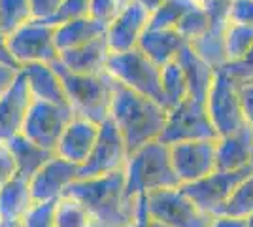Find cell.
<instances>
[{
    "instance_id": "cell-20",
    "label": "cell",
    "mask_w": 253,
    "mask_h": 227,
    "mask_svg": "<svg viewBox=\"0 0 253 227\" xmlns=\"http://www.w3.org/2000/svg\"><path fill=\"white\" fill-rule=\"evenodd\" d=\"M34 205L29 178L15 174L0 185V222L6 227H19Z\"/></svg>"
},
{
    "instance_id": "cell-19",
    "label": "cell",
    "mask_w": 253,
    "mask_h": 227,
    "mask_svg": "<svg viewBox=\"0 0 253 227\" xmlns=\"http://www.w3.org/2000/svg\"><path fill=\"white\" fill-rule=\"evenodd\" d=\"M110 55L112 51L108 47L106 36H100L93 42L61 51L57 63L76 74H100V72H106Z\"/></svg>"
},
{
    "instance_id": "cell-4",
    "label": "cell",
    "mask_w": 253,
    "mask_h": 227,
    "mask_svg": "<svg viewBox=\"0 0 253 227\" xmlns=\"http://www.w3.org/2000/svg\"><path fill=\"white\" fill-rule=\"evenodd\" d=\"M55 65L61 72L66 100L74 116L91 119L98 125L108 121L112 112L114 93H116V80L108 72L76 74L63 68L57 61Z\"/></svg>"
},
{
    "instance_id": "cell-7",
    "label": "cell",
    "mask_w": 253,
    "mask_h": 227,
    "mask_svg": "<svg viewBox=\"0 0 253 227\" xmlns=\"http://www.w3.org/2000/svg\"><path fill=\"white\" fill-rule=\"evenodd\" d=\"M8 49L15 65L27 66L34 63L59 61V47L55 42V25L49 21L31 19L8 36Z\"/></svg>"
},
{
    "instance_id": "cell-34",
    "label": "cell",
    "mask_w": 253,
    "mask_h": 227,
    "mask_svg": "<svg viewBox=\"0 0 253 227\" xmlns=\"http://www.w3.org/2000/svg\"><path fill=\"white\" fill-rule=\"evenodd\" d=\"M125 4L126 0H91L87 8V15L108 29V25H112L114 19L121 13V10L125 8Z\"/></svg>"
},
{
    "instance_id": "cell-8",
    "label": "cell",
    "mask_w": 253,
    "mask_h": 227,
    "mask_svg": "<svg viewBox=\"0 0 253 227\" xmlns=\"http://www.w3.org/2000/svg\"><path fill=\"white\" fill-rule=\"evenodd\" d=\"M191 140H217V133L211 125L206 102L187 97L179 104L169 108L161 142L172 146Z\"/></svg>"
},
{
    "instance_id": "cell-3",
    "label": "cell",
    "mask_w": 253,
    "mask_h": 227,
    "mask_svg": "<svg viewBox=\"0 0 253 227\" xmlns=\"http://www.w3.org/2000/svg\"><path fill=\"white\" fill-rule=\"evenodd\" d=\"M123 174L126 193L134 199L179 187V180L170 159V146L161 140L149 142L130 151Z\"/></svg>"
},
{
    "instance_id": "cell-50",
    "label": "cell",
    "mask_w": 253,
    "mask_h": 227,
    "mask_svg": "<svg viewBox=\"0 0 253 227\" xmlns=\"http://www.w3.org/2000/svg\"><path fill=\"white\" fill-rule=\"evenodd\" d=\"M252 167H253V155H252Z\"/></svg>"
},
{
    "instance_id": "cell-22",
    "label": "cell",
    "mask_w": 253,
    "mask_h": 227,
    "mask_svg": "<svg viewBox=\"0 0 253 227\" xmlns=\"http://www.w3.org/2000/svg\"><path fill=\"white\" fill-rule=\"evenodd\" d=\"M189 45L183 40V36L176 29H153L148 27L142 40L138 44V49L151 59L155 65L165 66L176 61L181 49Z\"/></svg>"
},
{
    "instance_id": "cell-23",
    "label": "cell",
    "mask_w": 253,
    "mask_h": 227,
    "mask_svg": "<svg viewBox=\"0 0 253 227\" xmlns=\"http://www.w3.org/2000/svg\"><path fill=\"white\" fill-rule=\"evenodd\" d=\"M176 61L179 63L183 74H185L187 87H189V97L206 102V97L210 93V87L213 84V78H215V68H211L204 59H201L191 45H185L181 49V53L178 55Z\"/></svg>"
},
{
    "instance_id": "cell-11",
    "label": "cell",
    "mask_w": 253,
    "mask_h": 227,
    "mask_svg": "<svg viewBox=\"0 0 253 227\" xmlns=\"http://www.w3.org/2000/svg\"><path fill=\"white\" fill-rule=\"evenodd\" d=\"M72 118H74V112L66 104L32 100V106L27 114L21 135L55 153L59 138L66 129V125L72 121Z\"/></svg>"
},
{
    "instance_id": "cell-9",
    "label": "cell",
    "mask_w": 253,
    "mask_h": 227,
    "mask_svg": "<svg viewBox=\"0 0 253 227\" xmlns=\"http://www.w3.org/2000/svg\"><path fill=\"white\" fill-rule=\"evenodd\" d=\"M144 203L149 218L169 227H211L213 222L183 193L181 185L146 195Z\"/></svg>"
},
{
    "instance_id": "cell-24",
    "label": "cell",
    "mask_w": 253,
    "mask_h": 227,
    "mask_svg": "<svg viewBox=\"0 0 253 227\" xmlns=\"http://www.w3.org/2000/svg\"><path fill=\"white\" fill-rule=\"evenodd\" d=\"M100 36H106V27L91 19L89 15L66 19L55 25V42L59 47V53L93 42Z\"/></svg>"
},
{
    "instance_id": "cell-44",
    "label": "cell",
    "mask_w": 253,
    "mask_h": 227,
    "mask_svg": "<svg viewBox=\"0 0 253 227\" xmlns=\"http://www.w3.org/2000/svg\"><path fill=\"white\" fill-rule=\"evenodd\" d=\"M0 61L2 63H8L11 66H17L15 65V61H13V57H11L10 49H8V36L0 31ZM19 68V66H17Z\"/></svg>"
},
{
    "instance_id": "cell-16",
    "label": "cell",
    "mask_w": 253,
    "mask_h": 227,
    "mask_svg": "<svg viewBox=\"0 0 253 227\" xmlns=\"http://www.w3.org/2000/svg\"><path fill=\"white\" fill-rule=\"evenodd\" d=\"M32 106L29 87L21 72L6 91L0 93V142H10L13 136L21 135L27 114Z\"/></svg>"
},
{
    "instance_id": "cell-30",
    "label": "cell",
    "mask_w": 253,
    "mask_h": 227,
    "mask_svg": "<svg viewBox=\"0 0 253 227\" xmlns=\"http://www.w3.org/2000/svg\"><path fill=\"white\" fill-rule=\"evenodd\" d=\"M253 214V171L232 191L219 216L248 220Z\"/></svg>"
},
{
    "instance_id": "cell-13",
    "label": "cell",
    "mask_w": 253,
    "mask_h": 227,
    "mask_svg": "<svg viewBox=\"0 0 253 227\" xmlns=\"http://www.w3.org/2000/svg\"><path fill=\"white\" fill-rule=\"evenodd\" d=\"M215 142L217 140H191L170 146V159L179 185L193 184L217 171Z\"/></svg>"
},
{
    "instance_id": "cell-15",
    "label": "cell",
    "mask_w": 253,
    "mask_h": 227,
    "mask_svg": "<svg viewBox=\"0 0 253 227\" xmlns=\"http://www.w3.org/2000/svg\"><path fill=\"white\" fill-rule=\"evenodd\" d=\"M80 178V167L53 155L29 180L34 203H57Z\"/></svg>"
},
{
    "instance_id": "cell-14",
    "label": "cell",
    "mask_w": 253,
    "mask_h": 227,
    "mask_svg": "<svg viewBox=\"0 0 253 227\" xmlns=\"http://www.w3.org/2000/svg\"><path fill=\"white\" fill-rule=\"evenodd\" d=\"M149 17L151 13L138 0L126 2L121 13L106 29V42L110 51L123 53V51L136 49L144 33L148 31Z\"/></svg>"
},
{
    "instance_id": "cell-35",
    "label": "cell",
    "mask_w": 253,
    "mask_h": 227,
    "mask_svg": "<svg viewBox=\"0 0 253 227\" xmlns=\"http://www.w3.org/2000/svg\"><path fill=\"white\" fill-rule=\"evenodd\" d=\"M19 227H55V203H34Z\"/></svg>"
},
{
    "instance_id": "cell-6",
    "label": "cell",
    "mask_w": 253,
    "mask_h": 227,
    "mask_svg": "<svg viewBox=\"0 0 253 227\" xmlns=\"http://www.w3.org/2000/svg\"><path fill=\"white\" fill-rule=\"evenodd\" d=\"M206 110L217 138L234 135L248 127L240 102V82L234 80L225 68L215 70L213 84L206 97Z\"/></svg>"
},
{
    "instance_id": "cell-43",
    "label": "cell",
    "mask_w": 253,
    "mask_h": 227,
    "mask_svg": "<svg viewBox=\"0 0 253 227\" xmlns=\"http://www.w3.org/2000/svg\"><path fill=\"white\" fill-rule=\"evenodd\" d=\"M211 227H246V220H238V218H229V216H217V218H213Z\"/></svg>"
},
{
    "instance_id": "cell-51",
    "label": "cell",
    "mask_w": 253,
    "mask_h": 227,
    "mask_svg": "<svg viewBox=\"0 0 253 227\" xmlns=\"http://www.w3.org/2000/svg\"><path fill=\"white\" fill-rule=\"evenodd\" d=\"M126 2H130V0H126Z\"/></svg>"
},
{
    "instance_id": "cell-31",
    "label": "cell",
    "mask_w": 253,
    "mask_h": 227,
    "mask_svg": "<svg viewBox=\"0 0 253 227\" xmlns=\"http://www.w3.org/2000/svg\"><path fill=\"white\" fill-rule=\"evenodd\" d=\"M93 218L78 199L64 195L55 203V227H89Z\"/></svg>"
},
{
    "instance_id": "cell-48",
    "label": "cell",
    "mask_w": 253,
    "mask_h": 227,
    "mask_svg": "<svg viewBox=\"0 0 253 227\" xmlns=\"http://www.w3.org/2000/svg\"><path fill=\"white\" fill-rule=\"evenodd\" d=\"M89 227H106V226H102V224H98V222H95V220H93V222H91V226Z\"/></svg>"
},
{
    "instance_id": "cell-29",
    "label": "cell",
    "mask_w": 253,
    "mask_h": 227,
    "mask_svg": "<svg viewBox=\"0 0 253 227\" xmlns=\"http://www.w3.org/2000/svg\"><path fill=\"white\" fill-rule=\"evenodd\" d=\"M253 47V27L244 23L229 21L225 29V53L227 63H236Z\"/></svg>"
},
{
    "instance_id": "cell-5",
    "label": "cell",
    "mask_w": 253,
    "mask_h": 227,
    "mask_svg": "<svg viewBox=\"0 0 253 227\" xmlns=\"http://www.w3.org/2000/svg\"><path fill=\"white\" fill-rule=\"evenodd\" d=\"M106 72L112 76L119 86L163 104L161 66L148 59L138 47L130 49V51H123V53L110 55Z\"/></svg>"
},
{
    "instance_id": "cell-33",
    "label": "cell",
    "mask_w": 253,
    "mask_h": 227,
    "mask_svg": "<svg viewBox=\"0 0 253 227\" xmlns=\"http://www.w3.org/2000/svg\"><path fill=\"white\" fill-rule=\"evenodd\" d=\"M208 27H210V15H208V11H206V8L202 6V2H201L199 6H195V8L179 21V25L176 27V31L183 36L185 42L193 44L195 40H199L202 34L208 31Z\"/></svg>"
},
{
    "instance_id": "cell-1",
    "label": "cell",
    "mask_w": 253,
    "mask_h": 227,
    "mask_svg": "<svg viewBox=\"0 0 253 227\" xmlns=\"http://www.w3.org/2000/svg\"><path fill=\"white\" fill-rule=\"evenodd\" d=\"M66 195L78 199L91 218L106 227H125L136 218L138 199L126 193L123 171L96 178H78Z\"/></svg>"
},
{
    "instance_id": "cell-47",
    "label": "cell",
    "mask_w": 253,
    "mask_h": 227,
    "mask_svg": "<svg viewBox=\"0 0 253 227\" xmlns=\"http://www.w3.org/2000/svg\"><path fill=\"white\" fill-rule=\"evenodd\" d=\"M246 227H253V214L248 220H246Z\"/></svg>"
},
{
    "instance_id": "cell-12",
    "label": "cell",
    "mask_w": 253,
    "mask_h": 227,
    "mask_svg": "<svg viewBox=\"0 0 253 227\" xmlns=\"http://www.w3.org/2000/svg\"><path fill=\"white\" fill-rule=\"evenodd\" d=\"M130 150L123 140L121 133L108 119L100 125L98 138L89 159L80 167V178H96L125 171Z\"/></svg>"
},
{
    "instance_id": "cell-2",
    "label": "cell",
    "mask_w": 253,
    "mask_h": 227,
    "mask_svg": "<svg viewBox=\"0 0 253 227\" xmlns=\"http://www.w3.org/2000/svg\"><path fill=\"white\" fill-rule=\"evenodd\" d=\"M167 114L169 110L161 102L138 95L116 82L110 121L121 133L130 151L149 142L161 140L167 123Z\"/></svg>"
},
{
    "instance_id": "cell-40",
    "label": "cell",
    "mask_w": 253,
    "mask_h": 227,
    "mask_svg": "<svg viewBox=\"0 0 253 227\" xmlns=\"http://www.w3.org/2000/svg\"><path fill=\"white\" fill-rule=\"evenodd\" d=\"M231 21L253 27V0H234L231 6Z\"/></svg>"
},
{
    "instance_id": "cell-39",
    "label": "cell",
    "mask_w": 253,
    "mask_h": 227,
    "mask_svg": "<svg viewBox=\"0 0 253 227\" xmlns=\"http://www.w3.org/2000/svg\"><path fill=\"white\" fill-rule=\"evenodd\" d=\"M240 102L246 125L253 131V80L240 84Z\"/></svg>"
},
{
    "instance_id": "cell-27",
    "label": "cell",
    "mask_w": 253,
    "mask_h": 227,
    "mask_svg": "<svg viewBox=\"0 0 253 227\" xmlns=\"http://www.w3.org/2000/svg\"><path fill=\"white\" fill-rule=\"evenodd\" d=\"M161 93H163V104L167 110L189 97L187 80L178 61L161 66Z\"/></svg>"
},
{
    "instance_id": "cell-37",
    "label": "cell",
    "mask_w": 253,
    "mask_h": 227,
    "mask_svg": "<svg viewBox=\"0 0 253 227\" xmlns=\"http://www.w3.org/2000/svg\"><path fill=\"white\" fill-rule=\"evenodd\" d=\"M223 68H225L234 80H238L240 84L253 80V47L248 51L246 57L240 59V61H236V63H227Z\"/></svg>"
},
{
    "instance_id": "cell-42",
    "label": "cell",
    "mask_w": 253,
    "mask_h": 227,
    "mask_svg": "<svg viewBox=\"0 0 253 227\" xmlns=\"http://www.w3.org/2000/svg\"><path fill=\"white\" fill-rule=\"evenodd\" d=\"M17 76H19V68L17 66H11L8 63H2L0 61V93L6 91L15 82Z\"/></svg>"
},
{
    "instance_id": "cell-21",
    "label": "cell",
    "mask_w": 253,
    "mask_h": 227,
    "mask_svg": "<svg viewBox=\"0 0 253 227\" xmlns=\"http://www.w3.org/2000/svg\"><path fill=\"white\" fill-rule=\"evenodd\" d=\"M253 131L250 127L215 142V163L217 171H242L252 167Z\"/></svg>"
},
{
    "instance_id": "cell-46",
    "label": "cell",
    "mask_w": 253,
    "mask_h": 227,
    "mask_svg": "<svg viewBox=\"0 0 253 227\" xmlns=\"http://www.w3.org/2000/svg\"><path fill=\"white\" fill-rule=\"evenodd\" d=\"M146 227H169L165 226V224H161V222H157V220H153V218H149L148 224H146Z\"/></svg>"
},
{
    "instance_id": "cell-49",
    "label": "cell",
    "mask_w": 253,
    "mask_h": 227,
    "mask_svg": "<svg viewBox=\"0 0 253 227\" xmlns=\"http://www.w3.org/2000/svg\"><path fill=\"white\" fill-rule=\"evenodd\" d=\"M0 227H6V226H4V224H2V222H0Z\"/></svg>"
},
{
    "instance_id": "cell-17",
    "label": "cell",
    "mask_w": 253,
    "mask_h": 227,
    "mask_svg": "<svg viewBox=\"0 0 253 227\" xmlns=\"http://www.w3.org/2000/svg\"><path fill=\"white\" fill-rule=\"evenodd\" d=\"M98 133H100L98 123L74 116L59 138V144L55 148V155L64 159V161L72 163L76 167H82L89 159L91 151L95 148Z\"/></svg>"
},
{
    "instance_id": "cell-36",
    "label": "cell",
    "mask_w": 253,
    "mask_h": 227,
    "mask_svg": "<svg viewBox=\"0 0 253 227\" xmlns=\"http://www.w3.org/2000/svg\"><path fill=\"white\" fill-rule=\"evenodd\" d=\"M32 19L49 21L55 25V19L63 8V0H29Z\"/></svg>"
},
{
    "instance_id": "cell-28",
    "label": "cell",
    "mask_w": 253,
    "mask_h": 227,
    "mask_svg": "<svg viewBox=\"0 0 253 227\" xmlns=\"http://www.w3.org/2000/svg\"><path fill=\"white\" fill-rule=\"evenodd\" d=\"M201 0H165L155 11H151L149 27L153 29H176L179 21L189 13Z\"/></svg>"
},
{
    "instance_id": "cell-10",
    "label": "cell",
    "mask_w": 253,
    "mask_h": 227,
    "mask_svg": "<svg viewBox=\"0 0 253 227\" xmlns=\"http://www.w3.org/2000/svg\"><path fill=\"white\" fill-rule=\"evenodd\" d=\"M252 171L253 167L242 169V171H213L211 174L193 182V184L181 185V189L204 214L217 218L221 214L223 206L229 201L232 191L236 189V185Z\"/></svg>"
},
{
    "instance_id": "cell-18",
    "label": "cell",
    "mask_w": 253,
    "mask_h": 227,
    "mask_svg": "<svg viewBox=\"0 0 253 227\" xmlns=\"http://www.w3.org/2000/svg\"><path fill=\"white\" fill-rule=\"evenodd\" d=\"M19 72L29 87L32 100L68 106L63 78H61V72L55 63H34V65L21 66Z\"/></svg>"
},
{
    "instance_id": "cell-32",
    "label": "cell",
    "mask_w": 253,
    "mask_h": 227,
    "mask_svg": "<svg viewBox=\"0 0 253 227\" xmlns=\"http://www.w3.org/2000/svg\"><path fill=\"white\" fill-rule=\"evenodd\" d=\"M32 19L29 0H0V31L10 36Z\"/></svg>"
},
{
    "instance_id": "cell-26",
    "label": "cell",
    "mask_w": 253,
    "mask_h": 227,
    "mask_svg": "<svg viewBox=\"0 0 253 227\" xmlns=\"http://www.w3.org/2000/svg\"><path fill=\"white\" fill-rule=\"evenodd\" d=\"M229 17H210V27L199 40L189 44L197 51V55L204 59L211 68L219 70L227 65V53H225V29L229 25Z\"/></svg>"
},
{
    "instance_id": "cell-38",
    "label": "cell",
    "mask_w": 253,
    "mask_h": 227,
    "mask_svg": "<svg viewBox=\"0 0 253 227\" xmlns=\"http://www.w3.org/2000/svg\"><path fill=\"white\" fill-rule=\"evenodd\" d=\"M89 2L91 0H63V8H61L57 19H55V25L61 21H66V19H74V17L87 15Z\"/></svg>"
},
{
    "instance_id": "cell-25",
    "label": "cell",
    "mask_w": 253,
    "mask_h": 227,
    "mask_svg": "<svg viewBox=\"0 0 253 227\" xmlns=\"http://www.w3.org/2000/svg\"><path fill=\"white\" fill-rule=\"evenodd\" d=\"M6 144H8V150H10L13 163H15V173L19 176L29 178V180L55 155L53 151L45 150L42 146H38L36 142L29 140L25 135H17Z\"/></svg>"
},
{
    "instance_id": "cell-41",
    "label": "cell",
    "mask_w": 253,
    "mask_h": 227,
    "mask_svg": "<svg viewBox=\"0 0 253 227\" xmlns=\"http://www.w3.org/2000/svg\"><path fill=\"white\" fill-rule=\"evenodd\" d=\"M15 174H17L15 173V163H13V157L8 150V144L0 142V185L6 184Z\"/></svg>"
},
{
    "instance_id": "cell-45",
    "label": "cell",
    "mask_w": 253,
    "mask_h": 227,
    "mask_svg": "<svg viewBox=\"0 0 253 227\" xmlns=\"http://www.w3.org/2000/svg\"><path fill=\"white\" fill-rule=\"evenodd\" d=\"M138 2H140V4H142V6H144L149 13H151V11L157 10V8L163 4V2H165V0H138Z\"/></svg>"
}]
</instances>
